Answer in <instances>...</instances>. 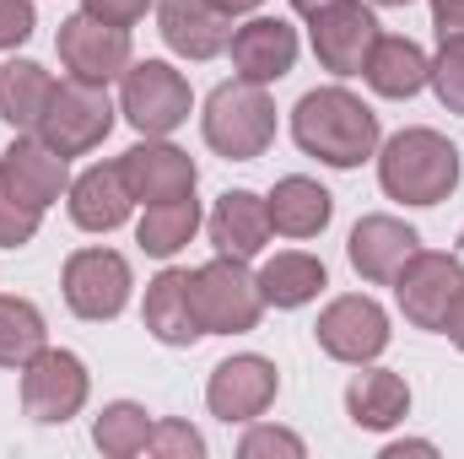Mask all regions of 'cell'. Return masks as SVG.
<instances>
[{"instance_id":"obj_38","label":"cell","mask_w":464,"mask_h":459,"mask_svg":"<svg viewBox=\"0 0 464 459\" xmlns=\"http://www.w3.org/2000/svg\"><path fill=\"white\" fill-rule=\"evenodd\" d=\"M217 11H227V16H248V11H259L265 0H211Z\"/></svg>"},{"instance_id":"obj_9","label":"cell","mask_w":464,"mask_h":459,"mask_svg":"<svg viewBox=\"0 0 464 459\" xmlns=\"http://www.w3.org/2000/svg\"><path fill=\"white\" fill-rule=\"evenodd\" d=\"M60 287H65V303H71L76 319L103 325V319H119L124 314L135 281H130V259L124 254H114V249H76L65 259Z\"/></svg>"},{"instance_id":"obj_32","label":"cell","mask_w":464,"mask_h":459,"mask_svg":"<svg viewBox=\"0 0 464 459\" xmlns=\"http://www.w3.org/2000/svg\"><path fill=\"white\" fill-rule=\"evenodd\" d=\"M38 217H44V211L22 206V200L0 184V249H22V243H33V238H38Z\"/></svg>"},{"instance_id":"obj_28","label":"cell","mask_w":464,"mask_h":459,"mask_svg":"<svg viewBox=\"0 0 464 459\" xmlns=\"http://www.w3.org/2000/svg\"><path fill=\"white\" fill-rule=\"evenodd\" d=\"M151 427H157V422H151L146 405H135V400H114V405H103V416L92 422V444H98L109 459H135V454H146Z\"/></svg>"},{"instance_id":"obj_41","label":"cell","mask_w":464,"mask_h":459,"mask_svg":"<svg viewBox=\"0 0 464 459\" xmlns=\"http://www.w3.org/2000/svg\"><path fill=\"white\" fill-rule=\"evenodd\" d=\"M372 5H405V0H372Z\"/></svg>"},{"instance_id":"obj_22","label":"cell","mask_w":464,"mask_h":459,"mask_svg":"<svg viewBox=\"0 0 464 459\" xmlns=\"http://www.w3.org/2000/svg\"><path fill=\"white\" fill-rule=\"evenodd\" d=\"M346 411L356 427L389 433V427H400L411 416V384L394 367H367L362 362V373L346 384Z\"/></svg>"},{"instance_id":"obj_15","label":"cell","mask_w":464,"mask_h":459,"mask_svg":"<svg viewBox=\"0 0 464 459\" xmlns=\"http://www.w3.org/2000/svg\"><path fill=\"white\" fill-rule=\"evenodd\" d=\"M308 38H314V54L330 76H362L372 44H378V16L362 5V0H335L324 5L319 16H308Z\"/></svg>"},{"instance_id":"obj_24","label":"cell","mask_w":464,"mask_h":459,"mask_svg":"<svg viewBox=\"0 0 464 459\" xmlns=\"http://www.w3.org/2000/svg\"><path fill=\"white\" fill-rule=\"evenodd\" d=\"M362 76H367V87H372L378 98H416V93L427 87V76H432V60L421 54L416 38H383V33H378V44H372L367 65H362Z\"/></svg>"},{"instance_id":"obj_16","label":"cell","mask_w":464,"mask_h":459,"mask_svg":"<svg viewBox=\"0 0 464 459\" xmlns=\"http://www.w3.org/2000/svg\"><path fill=\"white\" fill-rule=\"evenodd\" d=\"M227 49H232V71L243 82L270 87V82H281L297 65V27L281 22V16H254V22H243L232 33Z\"/></svg>"},{"instance_id":"obj_37","label":"cell","mask_w":464,"mask_h":459,"mask_svg":"<svg viewBox=\"0 0 464 459\" xmlns=\"http://www.w3.org/2000/svg\"><path fill=\"white\" fill-rule=\"evenodd\" d=\"M443 336H449V341L464 351V292L454 298V308H449V319H443Z\"/></svg>"},{"instance_id":"obj_31","label":"cell","mask_w":464,"mask_h":459,"mask_svg":"<svg viewBox=\"0 0 464 459\" xmlns=\"http://www.w3.org/2000/svg\"><path fill=\"white\" fill-rule=\"evenodd\" d=\"M146 454H157V459H200L206 454V438H200L189 422L162 416V422L151 427V438H146Z\"/></svg>"},{"instance_id":"obj_21","label":"cell","mask_w":464,"mask_h":459,"mask_svg":"<svg viewBox=\"0 0 464 459\" xmlns=\"http://www.w3.org/2000/svg\"><path fill=\"white\" fill-rule=\"evenodd\" d=\"M265 211H270V232H281V238H319L335 217V195L319 179L292 173L265 195Z\"/></svg>"},{"instance_id":"obj_19","label":"cell","mask_w":464,"mask_h":459,"mask_svg":"<svg viewBox=\"0 0 464 459\" xmlns=\"http://www.w3.org/2000/svg\"><path fill=\"white\" fill-rule=\"evenodd\" d=\"M421 249V232L400 217H362L346 238V254H351V270L362 281H394L400 265Z\"/></svg>"},{"instance_id":"obj_2","label":"cell","mask_w":464,"mask_h":459,"mask_svg":"<svg viewBox=\"0 0 464 459\" xmlns=\"http://www.w3.org/2000/svg\"><path fill=\"white\" fill-rule=\"evenodd\" d=\"M378 184L400 206H443L459 190V151L438 130H400L378 151Z\"/></svg>"},{"instance_id":"obj_27","label":"cell","mask_w":464,"mask_h":459,"mask_svg":"<svg viewBox=\"0 0 464 459\" xmlns=\"http://www.w3.org/2000/svg\"><path fill=\"white\" fill-rule=\"evenodd\" d=\"M200 232V200L184 195V200H162V206H146L140 222H135V243L157 259H173L179 249H189Z\"/></svg>"},{"instance_id":"obj_25","label":"cell","mask_w":464,"mask_h":459,"mask_svg":"<svg viewBox=\"0 0 464 459\" xmlns=\"http://www.w3.org/2000/svg\"><path fill=\"white\" fill-rule=\"evenodd\" d=\"M254 276H259L265 308H303V303H314V298L330 287L324 259H314V254H303V249H286V254L265 259Z\"/></svg>"},{"instance_id":"obj_14","label":"cell","mask_w":464,"mask_h":459,"mask_svg":"<svg viewBox=\"0 0 464 459\" xmlns=\"http://www.w3.org/2000/svg\"><path fill=\"white\" fill-rule=\"evenodd\" d=\"M0 184L33 206V211H49L65 190H71V157H60L44 135H16L5 151H0Z\"/></svg>"},{"instance_id":"obj_33","label":"cell","mask_w":464,"mask_h":459,"mask_svg":"<svg viewBox=\"0 0 464 459\" xmlns=\"http://www.w3.org/2000/svg\"><path fill=\"white\" fill-rule=\"evenodd\" d=\"M237 454L243 459H259V454H286V459H303V438L297 433H286V427H254L243 444H237Z\"/></svg>"},{"instance_id":"obj_6","label":"cell","mask_w":464,"mask_h":459,"mask_svg":"<svg viewBox=\"0 0 464 459\" xmlns=\"http://www.w3.org/2000/svg\"><path fill=\"white\" fill-rule=\"evenodd\" d=\"M119 114L130 119L140 135H173L189 109H195V93L184 82V71H173L168 60H130V71L119 76Z\"/></svg>"},{"instance_id":"obj_13","label":"cell","mask_w":464,"mask_h":459,"mask_svg":"<svg viewBox=\"0 0 464 459\" xmlns=\"http://www.w3.org/2000/svg\"><path fill=\"white\" fill-rule=\"evenodd\" d=\"M119 173H124V184H130V195H135L140 206L184 200V195H195V184H200L195 157L179 151V146H168V135H146L140 146H130V151L119 157Z\"/></svg>"},{"instance_id":"obj_3","label":"cell","mask_w":464,"mask_h":459,"mask_svg":"<svg viewBox=\"0 0 464 459\" xmlns=\"http://www.w3.org/2000/svg\"><path fill=\"white\" fill-rule=\"evenodd\" d=\"M200 130H206V146L227 162H254L270 151L276 141V103L259 82H243L232 76L222 82L211 98H206V114H200Z\"/></svg>"},{"instance_id":"obj_11","label":"cell","mask_w":464,"mask_h":459,"mask_svg":"<svg viewBox=\"0 0 464 459\" xmlns=\"http://www.w3.org/2000/svg\"><path fill=\"white\" fill-rule=\"evenodd\" d=\"M54 49H60V65L76 76V82H98L109 87L114 76L130 71V27H109L87 11L65 16L60 33H54Z\"/></svg>"},{"instance_id":"obj_1","label":"cell","mask_w":464,"mask_h":459,"mask_svg":"<svg viewBox=\"0 0 464 459\" xmlns=\"http://www.w3.org/2000/svg\"><path fill=\"white\" fill-rule=\"evenodd\" d=\"M292 141L330 168H356L378 157V114L346 87H314L292 109Z\"/></svg>"},{"instance_id":"obj_17","label":"cell","mask_w":464,"mask_h":459,"mask_svg":"<svg viewBox=\"0 0 464 459\" xmlns=\"http://www.w3.org/2000/svg\"><path fill=\"white\" fill-rule=\"evenodd\" d=\"M146 330L162 346H195L206 336L200 314H195V270H157L146 281V308H140Z\"/></svg>"},{"instance_id":"obj_26","label":"cell","mask_w":464,"mask_h":459,"mask_svg":"<svg viewBox=\"0 0 464 459\" xmlns=\"http://www.w3.org/2000/svg\"><path fill=\"white\" fill-rule=\"evenodd\" d=\"M49 93H54V76H49L38 60H5V65H0V119H5L16 135L38 130Z\"/></svg>"},{"instance_id":"obj_5","label":"cell","mask_w":464,"mask_h":459,"mask_svg":"<svg viewBox=\"0 0 464 459\" xmlns=\"http://www.w3.org/2000/svg\"><path fill=\"white\" fill-rule=\"evenodd\" d=\"M109 130H114L109 87L65 76V82H54V93H49L44 119H38V130H33V135H44L60 157H82V151L103 146V141H109Z\"/></svg>"},{"instance_id":"obj_8","label":"cell","mask_w":464,"mask_h":459,"mask_svg":"<svg viewBox=\"0 0 464 459\" xmlns=\"http://www.w3.org/2000/svg\"><path fill=\"white\" fill-rule=\"evenodd\" d=\"M459 292H464V259L459 254H443V249H416L400 265V276H394L400 314L416 330H443V319H449Z\"/></svg>"},{"instance_id":"obj_30","label":"cell","mask_w":464,"mask_h":459,"mask_svg":"<svg viewBox=\"0 0 464 459\" xmlns=\"http://www.w3.org/2000/svg\"><path fill=\"white\" fill-rule=\"evenodd\" d=\"M432 93L449 114H464V33H443V49L432 54Z\"/></svg>"},{"instance_id":"obj_20","label":"cell","mask_w":464,"mask_h":459,"mask_svg":"<svg viewBox=\"0 0 464 459\" xmlns=\"http://www.w3.org/2000/svg\"><path fill=\"white\" fill-rule=\"evenodd\" d=\"M65 206H71V222L82 232H114V228L130 222L135 195H130L119 162H92V168L65 190Z\"/></svg>"},{"instance_id":"obj_18","label":"cell","mask_w":464,"mask_h":459,"mask_svg":"<svg viewBox=\"0 0 464 459\" xmlns=\"http://www.w3.org/2000/svg\"><path fill=\"white\" fill-rule=\"evenodd\" d=\"M157 27H162V44L184 60H217L232 44V16L217 11L211 0H162Z\"/></svg>"},{"instance_id":"obj_23","label":"cell","mask_w":464,"mask_h":459,"mask_svg":"<svg viewBox=\"0 0 464 459\" xmlns=\"http://www.w3.org/2000/svg\"><path fill=\"white\" fill-rule=\"evenodd\" d=\"M211 243L217 254H232V259H254L265 243H270V211L254 190H227L211 211Z\"/></svg>"},{"instance_id":"obj_35","label":"cell","mask_w":464,"mask_h":459,"mask_svg":"<svg viewBox=\"0 0 464 459\" xmlns=\"http://www.w3.org/2000/svg\"><path fill=\"white\" fill-rule=\"evenodd\" d=\"M82 11L98 16V22H109V27H135L151 11V0H82Z\"/></svg>"},{"instance_id":"obj_39","label":"cell","mask_w":464,"mask_h":459,"mask_svg":"<svg viewBox=\"0 0 464 459\" xmlns=\"http://www.w3.org/2000/svg\"><path fill=\"white\" fill-rule=\"evenodd\" d=\"M405 454H432V444H389L383 459H405Z\"/></svg>"},{"instance_id":"obj_12","label":"cell","mask_w":464,"mask_h":459,"mask_svg":"<svg viewBox=\"0 0 464 459\" xmlns=\"http://www.w3.org/2000/svg\"><path fill=\"white\" fill-rule=\"evenodd\" d=\"M276 395H281V373H276L270 356H254V351L217 362L211 367V384H206V405L227 427L232 422H259L276 405Z\"/></svg>"},{"instance_id":"obj_40","label":"cell","mask_w":464,"mask_h":459,"mask_svg":"<svg viewBox=\"0 0 464 459\" xmlns=\"http://www.w3.org/2000/svg\"><path fill=\"white\" fill-rule=\"evenodd\" d=\"M324 5H335V0H292V11H303V16H319Z\"/></svg>"},{"instance_id":"obj_10","label":"cell","mask_w":464,"mask_h":459,"mask_svg":"<svg viewBox=\"0 0 464 459\" xmlns=\"http://www.w3.org/2000/svg\"><path fill=\"white\" fill-rule=\"evenodd\" d=\"M314 341H319L324 356L351 362V367L378 362V356H383V346H389V314H383L367 292H346V298H335V303L319 314Z\"/></svg>"},{"instance_id":"obj_29","label":"cell","mask_w":464,"mask_h":459,"mask_svg":"<svg viewBox=\"0 0 464 459\" xmlns=\"http://www.w3.org/2000/svg\"><path fill=\"white\" fill-rule=\"evenodd\" d=\"M49 346V325L27 298H0V367H22Z\"/></svg>"},{"instance_id":"obj_34","label":"cell","mask_w":464,"mask_h":459,"mask_svg":"<svg viewBox=\"0 0 464 459\" xmlns=\"http://www.w3.org/2000/svg\"><path fill=\"white\" fill-rule=\"evenodd\" d=\"M33 27H38L33 0H0V49L27 44V38H33Z\"/></svg>"},{"instance_id":"obj_7","label":"cell","mask_w":464,"mask_h":459,"mask_svg":"<svg viewBox=\"0 0 464 459\" xmlns=\"http://www.w3.org/2000/svg\"><path fill=\"white\" fill-rule=\"evenodd\" d=\"M16 373H22V411H27L33 422H44V427L71 422V416L87 405V395H92L87 362H82L76 351H65V346H44V351H38L33 362H22Z\"/></svg>"},{"instance_id":"obj_4","label":"cell","mask_w":464,"mask_h":459,"mask_svg":"<svg viewBox=\"0 0 464 459\" xmlns=\"http://www.w3.org/2000/svg\"><path fill=\"white\" fill-rule=\"evenodd\" d=\"M195 314H200L206 336H243L259 325L265 292H259V276L248 270V259L217 254L195 270Z\"/></svg>"},{"instance_id":"obj_36","label":"cell","mask_w":464,"mask_h":459,"mask_svg":"<svg viewBox=\"0 0 464 459\" xmlns=\"http://www.w3.org/2000/svg\"><path fill=\"white\" fill-rule=\"evenodd\" d=\"M438 33H464V0H432Z\"/></svg>"}]
</instances>
